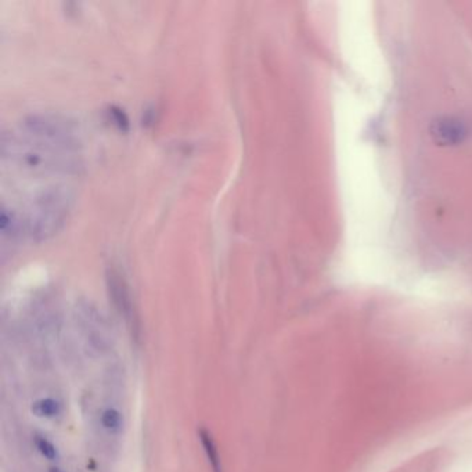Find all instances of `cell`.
I'll use <instances>...</instances> for the list:
<instances>
[{"instance_id":"obj_4","label":"cell","mask_w":472,"mask_h":472,"mask_svg":"<svg viewBox=\"0 0 472 472\" xmlns=\"http://www.w3.org/2000/svg\"><path fill=\"white\" fill-rule=\"evenodd\" d=\"M199 438L203 444V452L205 456L209 461V466L212 468V472H222V464H220V457H219V452L216 447V443L212 438L211 432L205 428H200L199 430Z\"/></svg>"},{"instance_id":"obj_1","label":"cell","mask_w":472,"mask_h":472,"mask_svg":"<svg viewBox=\"0 0 472 472\" xmlns=\"http://www.w3.org/2000/svg\"><path fill=\"white\" fill-rule=\"evenodd\" d=\"M1 154L3 177H11V203L1 208L3 233H54L67 218L81 168L71 128L47 118L24 122L3 141Z\"/></svg>"},{"instance_id":"obj_3","label":"cell","mask_w":472,"mask_h":472,"mask_svg":"<svg viewBox=\"0 0 472 472\" xmlns=\"http://www.w3.org/2000/svg\"><path fill=\"white\" fill-rule=\"evenodd\" d=\"M442 472H472V432L463 440L454 457Z\"/></svg>"},{"instance_id":"obj_7","label":"cell","mask_w":472,"mask_h":472,"mask_svg":"<svg viewBox=\"0 0 472 472\" xmlns=\"http://www.w3.org/2000/svg\"><path fill=\"white\" fill-rule=\"evenodd\" d=\"M35 444H36L37 450L40 452V454L43 457H46L47 460H56L59 457V452H57L56 446L50 440H47V439L43 438V437H36L35 438Z\"/></svg>"},{"instance_id":"obj_8","label":"cell","mask_w":472,"mask_h":472,"mask_svg":"<svg viewBox=\"0 0 472 472\" xmlns=\"http://www.w3.org/2000/svg\"><path fill=\"white\" fill-rule=\"evenodd\" d=\"M49 472H64L63 470H60V468H50V471Z\"/></svg>"},{"instance_id":"obj_6","label":"cell","mask_w":472,"mask_h":472,"mask_svg":"<svg viewBox=\"0 0 472 472\" xmlns=\"http://www.w3.org/2000/svg\"><path fill=\"white\" fill-rule=\"evenodd\" d=\"M122 414L115 408H107L102 415V427L111 432H118L122 427Z\"/></svg>"},{"instance_id":"obj_2","label":"cell","mask_w":472,"mask_h":472,"mask_svg":"<svg viewBox=\"0 0 472 472\" xmlns=\"http://www.w3.org/2000/svg\"><path fill=\"white\" fill-rule=\"evenodd\" d=\"M430 134L439 146H456L468 135V129L459 118L442 117L431 124Z\"/></svg>"},{"instance_id":"obj_5","label":"cell","mask_w":472,"mask_h":472,"mask_svg":"<svg viewBox=\"0 0 472 472\" xmlns=\"http://www.w3.org/2000/svg\"><path fill=\"white\" fill-rule=\"evenodd\" d=\"M60 411H61V406L57 401H54L52 398L39 399L33 405V413L37 417L53 418V417L59 415Z\"/></svg>"}]
</instances>
